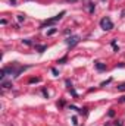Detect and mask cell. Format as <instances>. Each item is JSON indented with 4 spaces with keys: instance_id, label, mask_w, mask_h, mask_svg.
I'll list each match as a JSON object with an SVG mask.
<instances>
[{
    "instance_id": "1",
    "label": "cell",
    "mask_w": 125,
    "mask_h": 126,
    "mask_svg": "<svg viewBox=\"0 0 125 126\" xmlns=\"http://www.w3.org/2000/svg\"><path fill=\"white\" fill-rule=\"evenodd\" d=\"M100 28H102L103 31H110V30L113 28V22H112V19H110L109 16L102 18V21H100Z\"/></svg>"
},
{
    "instance_id": "2",
    "label": "cell",
    "mask_w": 125,
    "mask_h": 126,
    "mask_svg": "<svg viewBox=\"0 0 125 126\" xmlns=\"http://www.w3.org/2000/svg\"><path fill=\"white\" fill-rule=\"evenodd\" d=\"M63 15H65V12H61L59 15H56V16H53V18L47 19L46 22H43V24H41V28H46V27H49V25H53V24H56L58 21H61V19L63 18Z\"/></svg>"
},
{
    "instance_id": "3",
    "label": "cell",
    "mask_w": 125,
    "mask_h": 126,
    "mask_svg": "<svg viewBox=\"0 0 125 126\" xmlns=\"http://www.w3.org/2000/svg\"><path fill=\"white\" fill-rule=\"evenodd\" d=\"M80 41H81V38H80L78 35H71L69 38H66V44H68L69 47H75Z\"/></svg>"
},
{
    "instance_id": "4",
    "label": "cell",
    "mask_w": 125,
    "mask_h": 126,
    "mask_svg": "<svg viewBox=\"0 0 125 126\" xmlns=\"http://www.w3.org/2000/svg\"><path fill=\"white\" fill-rule=\"evenodd\" d=\"M94 66H96L99 70H106V64H103V63H100V62H96Z\"/></svg>"
},
{
    "instance_id": "5",
    "label": "cell",
    "mask_w": 125,
    "mask_h": 126,
    "mask_svg": "<svg viewBox=\"0 0 125 126\" xmlns=\"http://www.w3.org/2000/svg\"><path fill=\"white\" fill-rule=\"evenodd\" d=\"M37 48H38V51H40V53H43V51L47 48V46H37Z\"/></svg>"
},
{
    "instance_id": "6",
    "label": "cell",
    "mask_w": 125,
    "mask_h": 126,
    "mask_svg": "<svg viewBox=\"0 0 125 126\" xmlns=\"http://www.w3.org/2000/svg\"><path fill=\"white\" fill-rule=\"evenodd\" d=\"M118 91H125V82L121 84V85H118Z\"/></svg>"
},
{
    "instance_id": "7",
    "label": "cell",
    "mask_w": 125,
    "mask_h": 126,
    "mask_svg": "<svg viewBox=\"0 0 125 126\" xmlns=\"http://www.w3.org/2000/svg\"><path fill=\"white\" fill-rule=\"evenodd\" d=\"M34 82H40V78H31L30 79V84H34Z\"/></svg>"
},
{
    "instance_id": "8",
    "label": "cell",
    "mask_w": 125,
    "mask_h": 126,
    "mask_svg": "<svg viewBox=\"0 0 125 126\" xmlns=\"http://www.w3.org/2000/svg\"><path fill=\"white\" fill-rule=\"evenodd\" d=\"M24 19H25V16H24V15H18V21H19V22H22Z\"/></svg>"
},
{
    "instance_id": "9",
    "label": "cell",
    "mask_w": 125,
    "mask_h": 126,
    "mask_svg": "<svg viewBox=\"0 0 125 126\" xmlns=\"http://www.w3.org/2000/svg\"><path fill=\"white\" fill-rule=\"evenodd\" d=\"M63 62H66V56H65V57H62V59H61L58 63H63Z\"/></svg>"
},
{
    "instance_id": "10",
    "label": "cell",
    "mask_w": 125,
    "mask_h": 126,
    "mask_svg": "<svg viewBox=\"0 0 125 126\" xmlns=\"http://www.w3.org/2000/svg\"><path fill=\"white\" fill-rule=\"evenodd\" d=\"M72 123H74V125H77V123H78V122H77V117H72Z\"/></svg>"
},
{
    "instance_id": "11",
    "label": "cell",
    "mask_w": 125,
    "mask_h": 126,
    "mask_svg": "<svg viewBox=\"0 0 125 126\" xmlns=\"http://www.w3.org/2000/svg\"><path fill=\"white\" fill-rule=\"evenodd\" d=\"M121 101H122V103H125V97H122V98H121Z\"/></svg>"
},
{
    "instance_id": "12",
    "label": "cell",
    "mask_w": 125,
    "mask_h": 126,
    "mask_svg": "<svg viewBox=\"0 0 125 126\" xmlns=\"http://www.w3.org/2000/svg\"><path fill=\"white\" fill-rule=\"evenodd\" d=\"M68 1H77V0H68Z\"/></svg>"
},
{
    "instance_id": "13",
    "label": "cell",
    "mask_w": 125,
    "mask_h": 126,
    "mask_svg": "<svg viewBox=\"0 0 125 126\" xmlns=\"http://www.w3.org/2000/svg\"><path fill=\"white\" fill-rule=\"evenodd\" d=\"M10 1H12V3H15V0H10Z\"/></svg>"
}]
</instances>
